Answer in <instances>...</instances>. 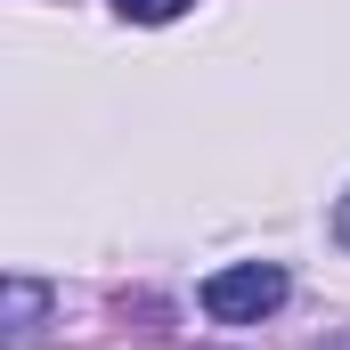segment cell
Segmentation results:
<instances>
[{"label": "cell", "instance_id": "cell-1", "mask_svg": "<svg viewBox=\"0 0 350 350\" xmlns=\"http://www.w3.org/2000/svg\"><path fill=\"white\" fill-rule=\"evenodd\" d=\"M285 293H293V277L277 261H228V269H212L196 285V301H204L212 326H261V318L285 310Z\"/></svg>", "mask_w": 350, "mask_h": 350}, {"label": "cell", "instance_id": "cell-5", "mask_svg": "<svg viewBox=\"0 0 350 350\" xmlns=\"http://www.w3.org/2000/svg\"><path fill=\"white\" fill-rule=\"evenodd\" d=\"M326 350H350V334H342V342H326Z\"/></svg>", "mask_w": 350, "mask_h": 350}, {"label": "cell", "instance_id": "cell-2", "mask_svg": "<svg viewBox=\"0 0 350 350\" xmlns=\"http://www.w3.org/2000/svg\"><path fill=\"white\" fill-rule=\"evenodd\" d=\"M41 310H49V285L41 277H8V342H33Z\"/></svg>", "mask_w": 350, "mask_h": 350}, {"label": "cell", "instance_id": "cell-4", "mask_svg": "<svg viewBox=\"0 0 350 350\" xmlns=\"http://www.w3.org/2000/svg\"><path fill=\"white\" fill-rule=\"evenodd\" d=\"M334 237H342V253H350V196L334 204Z\"/></svg>", "mask_w": 350, "mask_h": 350}, {"label": "cell", "instance_id": "cell-3", "mask_svg": "<svg viewBox=\"0 0 350 350\" xmlns=\"http://www.w3.org/2000/svg\"><path fill=\"white\" fill-rule=\"evenodd\" d=\"M196 0H114V16L122 25H172V16H187Z\"/></svg>", "mask_w": 350, "mask_h": 350}]
</instances>
